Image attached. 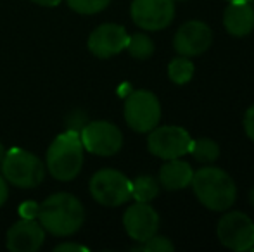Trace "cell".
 <instances>
[{
  "label": "cell",
  "instance_id": "obj_1",
  "mask_svg": "<svg viewBox=\"0 0 254 252\" xmlns=\"http://www.w3.org/2000/svg\"><path fill=\"white\" fill-rule=\"evenodd\" d=\"M38 223L54 237L74 235L85 223V207L76 195L57 192L38 204Z\"/></svg>",
  "mask_w": 254,
  "mask_h": 252
},
{
  "label": "cell",
  "instance_id": "obj_2",
  "mask_svg": "<svg viewBox=\"0 0 254 252\" xmlns=\"http://www.w3.org/2000/svg\"><path fill=\"white\" fill-rule=\"evenodd\" d=\"M192 189L206 209L216 212H225L234 205L237 199V187L227 171L214 166H206L194 173Z\"/></svg>",
  "mask_w": 254,
  "mask_h": 252
},
{
  "label": "cell",
  "instance_id": "obj_3",
  "mask_svg": "<svg viewBox=\"0 0 254 252\" xmlns=\"http://www.w3.org/2000/svg\"><path fill=\"white\" fill-rule=\"evenodd\" d=\"M85 162V149L80 131L67 130L57 135L47 149L45 168L59 182H71L81 173Z\"/></svg>",
  "mask_w": 254,
  "mask_h": 252
},
{
  "label": "cell",
  "instance_id": "obj_4",
  "mask_svg": "<svg viewBox=\"0 0 254 252\" xmlns=\"http://www.w3.org/2000/svg\"><path fill=\"white\" fill-rule=\"evenodd\" d=\"M47 168L42 159L24 149H10L2 159V176L17 189H37L45 178Z\"/></svg>",
  "mask_w": 254,
  "mask_h": 252
},
{
  "label": "cell",
  "instance_id": "obj_5",
  "mask_svg": "<svg viewBox=\"0 0 254 252\" xmlns=\"http://www.w3.org/2000/svg\"><path fill=\"white\" fill-rule=\"evenodd\" d=\"M88 189L94 201L106 207H118L131 199V180L113 168H104L94 173L88 182Z\"/></svg>",
  "mask_w": 254,
  "mask_h": 252
},
{
  "label": "cell",
  "instance_id": "obj_6",
  "mask_svg": "<svg viewBox=\"0 0 254 252\" xmlns=\"http://www.w3.org/2000/svg\"><path fill=\"white\" fill-rule=\"evenodd\" d=\"M125 121L137 133H149L161 121L159 99L149 90H135L125 101Z\"/></svg>",
  "mask_w": 254,
  "mask_h": 252
},
{
  "label": "cell",
  "instance_id": "obj_7",
  "mask_svg": "<svg viewBox=\"0 0 254 252\" xmlns=\"http://www.w3.org/2000/svg\"><path fill=\"white\" fill-rule=\"evenodd\" d=\"M216 237L230 251L244 252L254 247V223L241 211L225 212L216 225Z\"/></svg>",
  "mask_w": 254,
  "mask_h": 252
},
{
  "label": "cell",
  "instance_id": "obj_8",
  "mask_svg": "<svg viewBox=\"0 0 254 252\" xmlns=\"http://www.w3.org/2000/svg\"><path fill=\"white\" fill-rule=\"evenodd\" d=\"M192 144V137L189 131L182 126H159L149 131L147 137V149L152 155L164 161L178 159L182 155L189 154V149Z\"/></svg>",
  "mask_w": 254,
  "mask_h": 252
},
{
  "label": "cell",
  "instance_id": "obj_9",
  "mask_svg": "<svg viewBox=\"0 0 254 252\" xmlns=\"http://www.w3.org/2000/svg\"><path fill=\"white\" fill-rule=\"evenodd\" d=\"M80 140L83 149L94 155L111 157L123 147V133L109 121H92L80 130Z\"/></svg>",
  "mask_w": 254,
  "mask_h": 252
},
{
  "label": "cell",
  "instance_id": "obj_10",
  "mask_svg": "<svg viewBox=\"0 0 254 252\" xmlns=\"http://www.w3.org/2000/svg\"><path fill=\"white\" fill-rule=\"evenodd\" d=\"M131 21L144 31H159L175 17L173 0H133L130 5Z\"/></svg>",
  "mask_w": 254,
  "mask_h": 252
},
{
  "label": "cell",
  "instance_id": "obj_11",
  "mask_svg": "<svg viewBox=\"0 0 254 252\" xmlns=\"http://www.w3.org/2000/svg\"><path fill=\"white\" fill-rule=\"evenodd\" d=\"M213 44V30L202 21H187L177 30L173 37V49L178 55L195 57L201 55Z\"/></svg>",
  "mask_w": 254,
  "mask_h": 252
},
{
  "label": "cell",
  "instance_id": "obj_12",
  "mask_svg": "<svg viewBox=\"0 0 254 252\" xmlns=\"http://www.w3.org/2000/svg\"><path fill=\"white\" fill-rule=\"evenodd\" d=\"M159 214L149 202H135L125 211L123 226L135 242H145L159 230Z\"/></svg>",
  "mask_w": 254,
  "mask_h": 252
},
{
  "label": "cell",
  "instance_id": "obj_13",
  "mask_svg": "<svg viewBox=\"0 0 254 252\" xmlns=\"http://www.w3.org/2000/svg\"><path fill=\"white\" fill-rule=\"evenodd\" d=\"M127 28L116 23H104L97 26L88 37V50L99 59H109L127 49L128 44Z\"/></svg>",
  "mask_w": 254,
  "mask_h": 252
},
{
  "label": "cell",
  "instance_id": "obj_14",
  "mask_svg": "<svg viewBox=\"0 0 254 252\" xmlns=\"http://www.w3.org/2000/svg\"><path fill=\"white\" fill-rule=\"evenodd\" d=\"M45 242V230L38 219L21 218L5 235V246L10 252H37Z\"/></svg>",
  "mask_w": 254,
  "mask_h": 252
},
{
  "label": "cell",
  "instance_id": "obj_15",
  "mask_svg": "<svg viewBox=\"0 0 254 252\" xmlns=\"http://www.w3.org/2000/svg\"><path fill=\"white\" fill-rule=\"evenodd\" d=\"M192 176H194V169L187 161L178 159H170L166 161L159 169V176L157 182L159 187L166 190H182L187 189L192 183Z\"/></svg>",
  "mask_w": 254,
  "mask_h": 252
},
{
  "label": "cell",
  "instance_id": "obj_16",
  "mask_svg": "<svg viewBox=\"0 0 254 252\" xmlns=\"http://www.w3.org/2000/svg\"><path fill=\"white\" fill-rule=\"evenodd\" d=\"M223 26L234 37H246L254 30V9L249 2L228 3L223 12Z\"/></svg>",
  "mask_w": 254,
  "mask_h": 252
},
{
  "label": "cell",
  "instance_id": "obj_17",
  "mask_svg": "<svg viewBox=\"0 0 254 252\" xmlns=\"http://www.w3.org/2000/svg\"><path fill=\"white\" fill-rule=\"evenodd\" d=\"M189 154L195 159V161L202 162V164H211L220 157V145L213 140V138L201 137L197 140H192Z\"/></svg>",
  "mask_w": 254,
  "mask_h": 252
},
{
  "label": "cell",
  "instance_id": "obj_18",
  "mask_svg": "<svg viewBox=\"0 0 254 252\" xmlns=\"http://www.w3.org/2000/svg\"><path fill=\"white\" fill-rule=\"evenodd\" d=\"M159 194V182L151 175H142L131 182V199L137 202H151Z\"/></svg>",
  "mask_w": 254,
  "mask_h": 252
},
{
  "label": "cell",
  "instance_id": "obj_19",
  "mask_svg": "<svg viewBox=\"0 0 254 252\" xmlns=\"http://www.w3.org/2000/svg\"><path fill=\"white\" fill-rule=\"evenodd\" d=\"M125 50H128V54L137 61H147L154 54V42L147 33H133L128 37Z\"/></svg>",
  "mask_w": 254,
  "mask_h": 252
},
{
  "label": "cell",
  "instance_id": "obj_20",
  "mask_svg": "<svg viewBox=\"0 0 254 252\" xmlns=\"http://www.w3.org/2000/svg\"><path fill=\"white\" fill-rule=\"evenodd\" d=\"M194 62L190 61L189 57H180L173 59L170 64H168V78L173 81L175 85H185L192 80L194 76Z\"/></svg>",
  "mask_w": 254,
  "mask_h": 252
},
{
  "label": "cell",
  "instance_id": "obj_21",
  "mask_svg": "<svg viewBox=\"0 0 254 252\" xmlns=\"http://www.w3.org/2000/svg\"><path fill=\"white\" fill-rule=\"evenodd\" d=\"M69 9L74 12L83 14V16H92V14H99L106 9L111 3V0H66Z\"/></svg>",
  "mask_w": 254,
  "mask_h": 252
},
{
  "label": "cell",
  "instance_id": "obj_22",
  "mask_svg": "<svg viewBox=\"0 0 254 252\" xmlns=\"http://www.w3.org/2000/svg\"><path fill=\"white\" fill-rule=\"evenodd\" d=\"M133 251H145V252H171L175 251V246L168 237L163 235H152L145 242H142L140 247H135Z\"/></svg>",
  "mask_w": 254,
  "mask_h": 252
},
{
  "label": "cell",
  "instance_id": "obj_23",
  "mask_svg": "<svg viewBox=\"0 0 254 252\" xmlns=\"http://www.w3.org/2000/svg\"><path fill=\"white\" fill-rule=\"evenodd\" d=\"M244 131L249 140L254 142V105H251L244 114Z\"/></svg>",
  "mask_w": 254,
  "mask_h": 252
},
{
  "label": "cell",
  "instance_id": "obj_24",
  "mask_svg": "<svg viewBox=\"0 0 254 252\" xmlns=\"http://www.w3.org/2000/svg\"><path fill=\"white\" fill-rule=\"evenodd\" d=\"M21 211V218H28V219H37L38 216V204L35 202H24L19 207Z\"/></svg>",
  "mask_w": 254,
  "mask_h": 252
},
{
  "label": "cell",
  "instance_id": "obj_25",
  "mask_svg": "<svg viewBox=\"0 0 254 252\" xmlns=\"http://www.w3.org/2000/svg\"><path fill=\"white\" fill-rule=\"evenodd\" d=\"M56 252H64V251H88L85 246H80V244H69V242H64V244H59V246H56Z\"/></svg>",
  "mask_w": 254,
  "mask_h": 252
},
{
  "label": "cell",
  "instance_id": "obj_26",
  "mask_svg": "<svg viewBox=\"0 0 254 252\" xmlns=\"http://www.w3.org/2000/svg\"><path fill=\"white\" fill-rule=\"evenodd\" d=\"M7 199H9V185H7V180L0 175V209L7 202Z\"/></svg>",
  "mask_w": 254,
  "mask_h": 252
},
{
  "label": "cell",
  "instance_id": "obj_27",
  "mask_svg": "<svg viewBox=\"0 0 254 252\" xmlns=\"http://www.w3.org/2000/svg\"><path fill=\"white\" fill-rule=\"evenodd\" d=\"M31 2L40 7H57V5H61L63 0H31Z\"/></svg>",
  "mask_w": 254,
  "mask_h": 252
},
{
  "label": "cell",
  "instance_id": "obj_28",
  "mask_svg": "<svg viewBox=\"0 0 254 252\" xmlns=\"http://www.w3.org/2000/svg\"><path fill=\"white\" fill-rule=\"evenodd\" d=\"M248 199H249V204H251L253 207H254V187H253L251 190H249V195H248Z\"/></svg>",
  "mask_w": 254,
  "mask_h": 252
},
{
  "label": "cell",
  "instance_id": "obj_29",
  "mask_svg": "<svg viewBox=\"0 0 254 252\" xmlns=\"http://www.w3.org/2000/svg\"><path fill=\"white\" fill-rule=\"evenodd\" d=\"M3 155H5V149H3L2 142H0V164H2V159H3Z\"/></svg>",
  "mask_w": 254,
  "mask_h": 252
},
{
  "label": "cell",
  "instance_id": "obj_30",
  "mask_svg": "<svg viewBox=\"0 0 254 252\" xmlns=\"http://www.w3.org/2000/svg\"><path fill=\"white\" fill-rule=\"evenodd\" d=\"M230 3H242V2H253V0H227Z\"/></svg>",
  "mask_w": 254,
  "mask_h": 252
},
{
  "label": "cell",
  "instance_id": "obj_31",
  "mask_svg": "<svg viewBox=\"0 0 254 252\" xmlns=\"http://www.w3.org/2000/svg\"><path fill=\"white\" fill-rule=\"evenodd\" d=\"M173 2H175V0H173ZM177 2H182V0H177Z\"/></svg>",
  "mask_w": 254,
  "mask_h": 252
}]
</instances>
